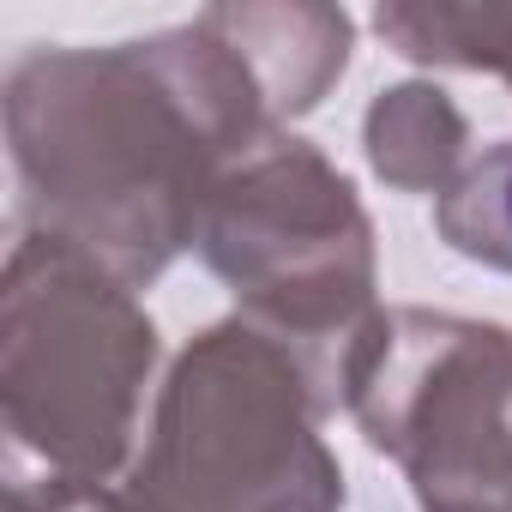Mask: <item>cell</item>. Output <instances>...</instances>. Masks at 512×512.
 <instances>
[{"label": "cell", "instance_id": "1", "mask_svg": "<svg viewBox=\"0 0 512 512\" xmlns=\"http://www.w3.org/2000/svg\"><path fill=\"white\" fill-rule=\"evenodd\" d=\"M0 109L25 229L127 290H151L199 241L217 181L278 139L253 67L199 13L133 43L31 49L7 67Z\"/></svg>", "mask_w": 512, "mask_h": 512}, {"label": "cell", "instance_id": "2", "mask_svg": "<svg viewBox=\"0 0 512 512\" xmlns=\"http://www.w3.org/2000/svg\"><path fill=\"white\" fill-rule=\"evenodd\" d=\"M332 374L247 314H229L169 362L121 512H344V464L320 422Z\"/></svg>", "mask_w": 512, "mask_h": 512}, {"label": "cell", "instance_id": "3", "mask_svg": "<svg viewBox=\"0 0 512 512\" xmlns=\"http://www.w3.org/2000/svg\"><path fill=\"white\" fill-rule=\"evenodd\" d=\"M157 326L115 272L25 229L0 278V416L49 476L115 482L133 464Z\"/></svg>", "mask_w": 512, "mask_h": 512}, {"label": "cell", "instance_id": "4", "mask_svg": "<svg viewBox=\"0 0 512 512\" xmlns=\"http://www.w3.org/2000/svg\"><path fill=\"white\" fill-rule=\"evenodd\" d=\"M199 260L253 326L314 356L332 386L344 350L380 314V247L356 181L308 139L247 151L199 217Z\"/></svg>", "mask_w": 512, "mask_h": 512}, {"label": "cell", "instance_id": "5", "mask_svg": "<svg viewBox=\"0 0 512 512\" xmlns=\"http://www.w3.org/2000/svg\"><path fill=\"white\" fill-rule=\"evenodd\" d=\"M338 404L422 512H512V326L380 308L338 362Z\"/></svg>", "mask_w": 512, "mask_h": 512}, {"label": "cell", "instance_id": "6", "mask_svg": "<svg viewBox=\"0 0 512 512\" xmlns=\"http://www.w3.org/2000/svg\"><path fill=\"white\" fill-rule=\"evenodd\" d=\"M199 19L217 37H229L235 55L253 67L278 127L314 115L332 97V85L350 67V43H356L350 13L314 7V0H290V7H205Z\"/></svg>", "mask_w": 512, "mask_h": 512}, {"label": "cell", "instance_id": "7", "mask_svg": "<svg viewBox=\"0 0 512 512\" xmlns=\"http://www.w3.org/2000/svg\"><path fill=\"white\" fill-rule=\"evenodd\" d=\"M368 169L392 193H446L470 163V121L434 79L386 85L362 115Z\"/></svg>", "mask_w": 512, "mask_h": 512}, {"label": "cell", "instance_id": "8", "mask_svg": "<svg viewBox=\"0 0 512 512\" xmlns=\"http://www.w3.org/2000/svg\"><path fill=\"white\" fill-rule=\"evenodd\" d=\"M374 31L416 67L488 73L512 91V0H392Z\"/></svg>", "mask_w": 512, "mask_h": 512}, {"label": "cell", "instance_id": "9", "mask_svg": "<svg viewBox=\"0 0 512 512\" xmlns=\"http://www.w3.org/2000/svg\"><path fill=\"white\" fill-rule=\"evenodd\" d=\"M434 235L470 266L512 278V139L482 145L464 175L434 199Z\"/></svg>", "mask_w": 512, "mask_h": 512}, {"label": "cell", "instance_id": "10", "mask_svg": "<svg viewBox=\"0 0 512 512\" xmlns=\"http://www.w3.org/2000/svg\"><path fill=\"white\" fill-rule=\"evenodd\" d=\"M7 512H121L115 488L103 482H73V476H13L7 482Z\"/></svg>", "mask_w": 512, "mask_h": 512}]
</instances>
